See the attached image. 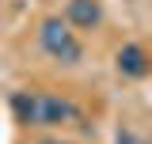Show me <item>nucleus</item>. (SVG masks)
I'll list each match as a JSON object with an SVG mask.
<instances>
[{
    "label": "nucleus",
    "instance_id": "nucleus-4",
    "mask_svg": "<svg viewBox=\"0 0 152 144\" xmlns=\"http://www.w3.org/2000/svg\"><path fill=\"white\" fill-rule=\"evenodd\" d=\"M118 72L129 76V80H145L152 72V57L141 49V46H122L118 49Z\"/></svg>",
    "mask_w": 152,
    "mask_h": 144
},
{
    "label": "nucleus",
    "instance_id": "nucleus-1",
    "mask_svg": "<svg viewBox=\"0 0 152 144\" xmlns=\"http://www.w3.org/2000/svg\"><path fill=\"white\" fill-rule=\"evenodd\" d=\"M12 110L23 125H72V121H80V106L61 95L19 91V95H12Z\"/></svg>",
    "mask_w": 152,
    "mask_h": 144
},
{
    "label": "nucleus",
    "instance_id": "nucleus-2",
    "mask_svg": "<svg viewBox=\"0 0 152 144\" xmlns=\"http://www.w3.org/2000/svg\"><path fill=\"white\" fill-rule=\"evenodd\" d=\"M38 42H42V49L53 57V61H61V65H76L80 57H84V46H80V38L72 34V27H69V19H46L42 23V31H38Z\"/></svg>",
    "mask_w": 152,
    "mask_h": 144
},
{
    "label": "nucleus",
    "instance_id": "nucleus-5",
    "mask_svg": "<svg viewBox=\"0 0 152 144\" xmlns=\"http://www.w3.org/2000/svg\"><path fill=\"white\" fill-rule=\"evenodd\" d=\"M114 144H152V140H145V137H141V133H133V129H118Z\"/></svg>",
    "mask_w": 152,
    "mask_h": 144
},
{
    "label": "nucleus",
    "instance_id": "nucleus-3",
    "mask_svg": "<svg viewBox=\"0 0 152 144\" xmlns=\"http://www.w3.org/2000/svg\"><path fill=\"white\" fill-rule=\"evenodd\" d=\"M65 19H69V27L91 31V27H99V23H103V4H99V0H69Z\"/></svg>",
    "mask_w": 152,
    "mask_h": 144
},
{
    "label": "nucleus",
    "instance_id": "nucleus-6",
    "mask_svg": "<svg viewBox=\"0 0 152 144\" xmlns=\"http://www.w3.org/2000/svg\"><path fill=\"white\" fill-rule=\"evenodd\" d=\"M42 144H61V140H42Z\"/></svg>",
    "mask_w": 152,
    "mask_h": 144
}]
</instances>
